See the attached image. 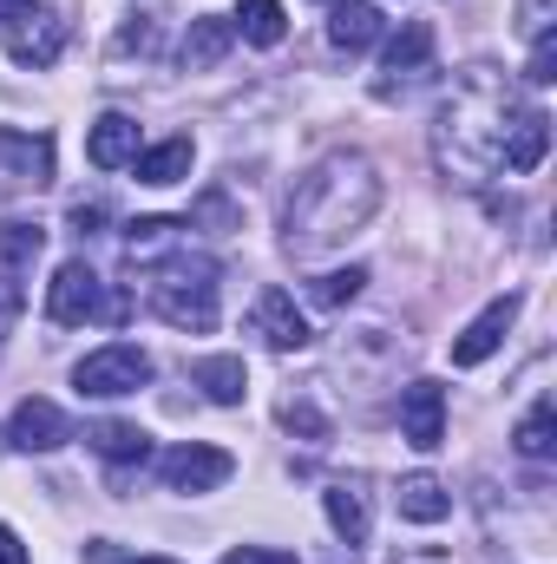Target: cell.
Returning a JSON list of instances; mask_svg holds the SVG:
<instances>
[{
    "label": "cell",
    "instance_id": "6da1fadb",
    "mask_svg": "<svg viewBox=\"0 0 557 564\" xmlns=\"http://www.w3.org/2000/svg\"><path fill=\"white\" fill-rule=\"evenodd\" d=\"M374 204H381V177H374V164H368L361 151L321 158V164L295 184V197H288V250H295V257H315V250L354 237V230L374 217Z\"/></svg>",
    "mask_w": 557,
    "mask_h": 564
},
{
    "label": "cell",
    "instance_id": "4dcf8cb0",
    "mask_svg": "<svg viewBox=\"0 0 557 564\" xmlns=\"http://www.w3.org/2000/svg\"><path fill=\"white\" fill-rule=\"evenodd\" d=\"M99 224H106V210H99V204H73V230H79V237H92Z\"/></svg>",
    "mask_w": 557,
    "mask_h": 564
},
{
    "label": "cell",
    "instance_id": "603a6c76",
    "mask_svg": "<svg viewBox=\"0 0 557 564\" xmlns=\"http://www.w3.org/2000/svg\"><path fill=\"white\" fill-rule=\"evenodd\" d=\"M321 506H328V525H335L348 545H361V539H368V499H361L354 486H328V492H321Z\"/></svg>",
    "mask_w": 557,
    "mask_h": 564
},
{
    "label": "cell",
    "instance_id": "d4e9b609",
    "mask_svg": "<svg viewBox=\"0 0 557 564\" xmlns=\"http://www.w3.org/2000/svg\"><path fill=\"white\" fill-rule=\"evenodd\" d=\"M512 440H518V453H525V459H551V453H557V414H551V401H538V408L518 421V433H512Z\"/></svg>",
    "mask_w": 557,
    "mask_h": 564
},
{
    "label": "cell",
    "instance_id": "4316f807",
    "mask_svg": "<svg viewBox=\"0 0 557 564\" xmlns=\"http://www.w3.org/2000/svg\"><path fill=\"white\" fill-rule=\"evenodd\" d=\"M361 282H368V270H361V263H348V270H328V276L308 282V302H321V308H341V302H354V295H361Z\"/></svg>",
    "mask_w": 557,
    "mask_h": 564
},
{
    "label": "cell",
    "instance_id": "9c48e42d",
    "mask_svg": "<svg viewBox=\"0 0 557 564\" xmlns=\"http://www.w3.org/2000/svg\"><path fill=\"white\" fill-rule=\"evenodd\" d=\"M401 433L419 453H433L446 440V388L439 381H407L401 388Z\"/></svg>",
    "mask_w": 557,
    "mask_h": 564
},
{
    "label": "cell",
    "instance_id": "277c9868",
    "mask_svg": "<svg viewBox=\"0 0 557 564\" xmlns=\"http://www.w3.org/2000/svg\"><path fill=\"white\" fill-rule=\"evenodd\" d=\"M73 388L86 401H125V394L151 388V355H144L139 341H106V348H92L73 368Z\"/></svg>",
    "mask_w": 557,
    "mask_h": 564
},
{
    "label": "cell",
    "instance_id": "ba28073f",
    "mask_svg": "<svg viewBox=\"0 0 557 564\" xmlns=\"http://www.w3.org/2000/svg\"><path fill=\"white\" fill-rule=\"evenodd\" d=\"M250 328L276 348V355H295V348H308V315L295 308V295L288 289H263L256 295V308H250Z\"/></svg>",
    "mask_w": 557,
    "mask_h": 564
},
{
    "label": "cell",
    "instance_id": "f1b7e54d",
    "mask_svg": "<svg viewBox=\"0 0 557 564\" xmlns=\"http://www.w3.org/2000/svg\"><path fill=\"white\" fill-rule=\"evenodd\" d=\"M151 46H157V26H151V20H132V26L119 33V53H151Z\"/></svg>",
    "mask_w": 557,
    "mask_h": 564
},
{
    "label": "cell",
    "instance_id": "484cf974",
    "mask_svg": "<svg viewBox=\"0 0 557 564\" xmlns=\"http://www.w3.org/2000/svg\"><path fill=\"white\" fill-rule=\"evenodd\" d=\"M40 250H46L40 224H0V270H26Z\"/></svg>",
    "mask_w": 557,
    "mask_h": 564
},
{
    "label": "cell",
    "instance_id": "8992f818",
    "mask_svg": "<svg viewBox=\"0 0 557 564\" xmlns=\"http://www.w3.org/2000/svg\"><path fill=\"white\" fill-rule=\"evenodd\" d=\"M46 315H53L59 328H79V322L106 315V282L92 276L86 263H59L53 282H46Z\"/></svg>",
    "mask_w": 557,
    "mask_h": 564
},
{
    "label": "cell",
    "instance_id": "ffe728a7",
    "mask_svg": "<svg viewBox=\"0 0 557 564\" xmlns=\"http://www.w3.org/2000/svg\"><path fill=\"white\" fill-rule=\"evenodd\" d=\"M86 440H92L99 459H119V466H144V453H151V433L132 421H99Z\"/></svg>",
    "mask_w": 557,
    "mask_h": 564
},
{
    "label": "cell",
    "instance_id": "1f68e13d",
    "mask_svg": "<svg viewBox=\"0 0 557 564\" xmlns=\"http://www.w3.org/2000/svg\"><path fill=\"white\" fill-rule=\"evenodd\" d=\"M0 564H26V545H20L7 525H0Z\"/></svg>",
    "mask_w": 557,
    "mask_h": 564
},
{
    "label": "cell",
    "instance_id": "7a4b0ae2",
    "mask_svg": "<svg viewBox=\"0 0 557 564\" xmlns=\"http://www.w3.org/2000/svg\"><path fill=\"white\" fill-rule=\"evenodd\" d=\"M505 126H512L505 86H499L485 66H472V73L452 86V99L439 106V126H433V158H439V171H452L459 184L492 177V171H499Z\"/></svg>",
    "mask_w": 557,
    "mask_h": 564
},
{
    "label": "cell",
    "instance_id": "e575fe53",
    "mask_svg": "<svg viewBox=\"0 0 557 564\" xmlns=\"http://www.w3.org/2000/svg\"><path fill=\"white\" fill-rule=\"evenodd\" d=\"M401 564H407V558H401Z\"/></svg>",
    "mask_w": 557,
    "mask_h": 564
},
{
    "label": "cell",
    "instance_id": "e0dca14e",
    "mask_svg": "<svg viewBox=\"0 0 557 564\" xmlns=\"http://www.w3.org/2000/svg\"><path fill=\"white\" fill-rule=\"evenodd\" d=\"M190 164H197V144H190V139H164V144H151V151H139V158H132L139 184H151V191L184 184V177H190Z\"/></svg>",
    "mask_w": 557,
    "mask_h": 564
},
{
    "label": "cell",
    "instance_id": "ac0fdd59",
    "mask_svg": "<svg viewBox=\"0 0 557 564\" xmlns=\"http://www.w3.org/2000/svg\"><path fill=\"white\" fill-rule=\"evenodd\" d=\"M394 506H401V519H414V525H439V519L452 512V492H446L433 473H407L401 492H394Z\"/></svg>",
    "mask_w": 557,
    "mask_h": 564
},
{
    "label": "cell",
    "instance_id": "d6986e66",
    "mask_svg": "<svg viewBox=\"0 0 557 564\" xmlns=\"http://www.w3.org/2000/svg\"><path fill=\"white\" fill-rule=\"evenodd\" d=\"M230 20H217V13H204V20H190V33H184V73H210V66H223V53H230Z\"/></svg>",
    "mask_w": 557,
    "mask_h": 564
},
{
    "label": "cell",
    "instance_id": "3957f363",
    "mask_svg": "<svg viewBox=\"0 0 557 564\" xmlns=\"http://www.w3.org/2000/svg\"><path fill=\"white\" fill-rule=\"evenodd\" d=\"M144 302L171 322V328H184V335H210L217 328V263L210 257H190V250H171L151 282H144Z\"/></svg>",
    "mask_w": 557,
    "mask_h": 564
},
{
    "label": "cell",
    "instance_id": "7402d4cb",
    "mask_svg": "<svg viewBox=\"0 0 557 564\" xmlns=\"http://www.w3.org/2000/svg\"><path fill=\"white\" fill-rule=\"evenodd\" d=\"M230 33H243L250 46H282L288 13H282V0H243V7H237V20H230Z\"/></svg>",
    "mask_w": 557,
    "mask_h": 564
},
{
    "label": "cell",
    "instance_id": "2e32d148",
    "mask_svg": "<svg viewBox=\"0 0 557 564\" xmlns=\"http://www.w3.org/2000/svg\"><path fill=\"white\" fill-rule=\"evenodd\" d=\"M86 158H92L99 171H119V164H132V158H139V119H125V112H106V119L86 132Z\"/></svg>",
    "mask_w": 557,
    "mask_h": 564
},
{
    "label": "cell",
    "instance_id": "30bf717a",
    "mask_svg": "<svg viewBox=\"0 0 557 564\" xmlns=\"http://www.w3.org/2000/svg\"><path fill=\"white\" fill-rule=\"evenodd\" d=\"M545 151H551V119L538 112V106H525V112H512V126H505V144H499V171H538L545 164Z\"/></svg>",
    "mask_w": 557,
    "mask_h": 564
},
{
    "label": "cell",
    "instance_id": "f546056e",
    "mask_svg": "<svg viewBox=\"0 0 557 564\" xmlns=\"http://www.w3.org/2000/svg\"><path fill=\"white\" fill-rule=\"evenodd\" d=\"M223 564H295L288 552H263V545H243V552H230Z\"/></svg>",
    "mask_w": 557,
    "mask_h": 564
},
{
    "label": "cell",
    "instance_id": "cb8c5ba5",
    "mask_svg": "<svg viewBox=\"0 0 557 564\" xmlns=\"http://www.w3.org/2000/svg\"><path fill=\"white\" fill-rule=\"evenodd\" d=\"M177 217H139V224H125V257L132 263H151L157 250H177Z\"/></svg>",
    "mask_w": 557,
    "mask_h": 564
},
{
    "label": "cell",
    "instance_id": "836d02e7",
    "mask_svg": "<svg viewBox=\"0 0 557 564\" xmlns=\"http://www.w3.org/2000/svg\"><path fill=\"white\" fill-rule=\"evenodd\" d=\"M139 564H177V558H139Z\"/></svg>",
    "mask_w": 557,
    "mask_h": 564
},
{
    "label": "cell",
    "instance_id": "4fadbf2b",
    "mask_svg": "<svg viewBox=\"0 0 557 564\" xmlns=\"http://www.w3.org/2000/svg\"><path fill=\"white\" fill-rule=\"evenodd\" d=\"M426 66H433V20H407V26L387 40V53H381V73H387L381 93H394L401 79H419Z\"/></svg>",
    "mask_w": 557,
    "mask_h": 564
},
{
    "label": "cell",
    "instance_id": "d6a6232c",
    "mask_svg": "<svg viewBox=\"0 0 557 564\" xmlns=\"http://www.w3.org/2000/svg\"><path fill=\"white\" fill-rule=\"evenodd\" d=\"M26 13H40V0H0V20H7V26L26 20Z\"/></svg>",
    "mask_w": 557,
    "mask_h": 564
},
{
    "label": "cell",
    "instance_id": "5bb4252c",
    "mask_svg": "<svg viewBox=\"0 0 557 564\" xmlns=\"http://www.w3.org/2000/svg\"><path fill=\"white\" fill-rule=\"evenodd\" d=\"M0 184H53V144L0 126Z\"/></svg>",
    "mask_w": 557,
    "mask_h": 564
},
{
    "label": "cell",
    "instance_id": "44dd1931",
    "mask_svg": "<svg viewBox=\"0 0 557 564\" xmlns=\"http://www.w3.org/2000/svg\"><path fill=\"white\" fill-rule=\"evenodd\" d=\"M197 388H204L217 408H237V401L250 394V368H243L237 355H210V361H197Z\"/></svg>",
    "mask_w": 557,
    "mask_h": 564
},
{
    "label": "cell",
    "instance_id": "52a82bcc",
    "mask_svg": "<svg viewBox=\"0 0 557 564\" xmlns=\"http://www.w3.org/2000/svg\"><path fill=\"white\" fill-rule=\"evenodd\" d=\"M512 322H518V295L485 302V308L466 322V335L452 341V368H479V361H492V355H499V341L512 335Z\"/></svg>",
    "mask_w": 557,
    "mask_h": 564
},
{
    "label": "cell",
    "instance_id": "83f0119b",
    "mask_svg": "<svg viewBox=\"0 0 557 564\" xmlns=\"http://www.w3.org/2000/svg\"><path fill=\"white\" fill-rule=\"evenodd\" d=\"M525 79H532V86H551V79H557V40H551V33H538V40H532Z\"/></svg>",
    "mask_w": 557,
    "mask_h": 564
},
{
    "label": "cell",
    "instance_id": "7c38bea8",
    "mask_svg": "<svg viewBox=\"0 0 557 564\" xmlns=\"http://www.w3.org/2000/svg\"><path fill=\"white\" fill-rule=\"evenodd\" d=\"M7 53H13V66H33V73H46V66L66 53V26H59L53 13H26V20H13V33H7Z\"/></svg>",
    "mask_w": 557,
    "mask_h": 564
},
{
    "label": "cell",
    "instance_id": "5b68a950",
    "mask_svg": "<svg viewBox=\"0 0 557 564\" xmlns=\"http://www.w3.org/2000/svg\"><path fill=\"white\" fill-rule=\"evenodd\" d=\"M157 473H164V486H171V492H217V486L237 473V459H230L223 446L190 440V446H171V453L157 459Z\"/></svg>",
    "mask_w": 557,
    "mask_h": 564
},
{
    "label": "cell",
    "instance_id": "9a60e30c",
    "mask_svg": "<svg viewBox=\"0 0 557 564\" xmlns=\"http://www.w3.org/2000/svg\"><path fill=\"white\" fill-rule=\"evenodd\" d=\"M374 40H381V7H374V0H335V7H328V46L368 53Z\"/></svg>",
    "mask_w": 557,
    "mask_h": 564
},
{
    "label": "cell",
    "instance_id": "8fae6325",
    "mask_svg": "<svg viewBox=\"0 0 557 564\" xmlns=\"http://www.w3.org/2000/svg\"><path fill=\"white\" fill-rule=\"evenodd\" d=\"M7 440L20 446V453H59L66 440H73V426H66V414L53 408V401H20L13 408V426H7Z\"/></svg>",
    "mask_w": 557,
    "mask_h": 564
}]
</instances>
